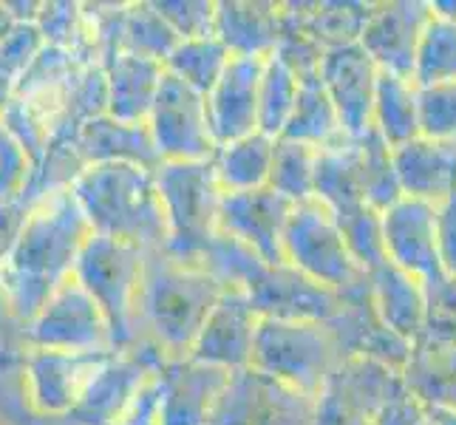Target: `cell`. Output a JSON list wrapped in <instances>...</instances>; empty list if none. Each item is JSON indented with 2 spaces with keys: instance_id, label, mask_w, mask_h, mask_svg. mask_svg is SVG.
Here are the masks:
<instances>
[{
  "instance_id": "cell-1",
  "label": "cell",
  "mask_w": 456,
  "mask_h": 425,
  "mask_svg": "<svg viewBox=\"0 0 456 425\" xmlns=\"http://www.w3.org/2000/svg\"><path fill=\"white\" fill-rule=\"evenodd\" d=\"M91 235L94 230L71 191L31 204L18 244L0 261V283L20 329L37 318L62 283L74 278L77 258Z\"/></svg>"
},
{
  "instance_id": "cell-2",
  "label": "cell",
  "mask_w": 456,
  "mask_h": 425,
  "mask_svg": "<svg viewBox=\"0 0 456 425\" xmlns=\"http://www.w3.org/2000/svg\"><path fill=\"white\" fill-rule=\"evenodd\" d=\"M224 295L201 264H187L153 249L145 258L142 283L136 298L139 340L153 343L167 360L191 357L201 326Z\"/></svg>"
},
{
  "instance_id": "cell-3",
  "label": "cell",
  "mask_w": 456,
  "mask_h": 425,
  "mask_svg": "<svg viewBox=\"0 0 456 425\" xmlns=\"http://www.w3.org/2000/svg\"><path fill=\"white\" fill-rule=\"evenodd\" d=\"M71 193L97 235L136 244L148 253L165 249L167 222L156 170L131 162L88 165L71 184Z\"/></svg>"
},
{
  "instance_id": "cell-4",
  "label": "cell",
  "mask_w": 456,
  "mask_h": 425,
  "mask_svg": "<svg viewBox=\"0 0 456 425\" xmlns=\"http://www.w3.org/2000/svg\"><path fill=\"white\" fill-rule=\"evenodd\" d=\"M343 364L329 323L261 318L253 349V369L318 400Z\"/></svg>"
},
{
  "instance_id": "cell-5",
  "label": "cell",
  "mask_w": 456,
  "mask_h": 425,
  "mask_svg": "<svg viewBox=\"0 0 456 425\" xmlns=\"http://www.w3.org/2000/svg\"><path fill=\"white\" fill-rule=\"evenodd\" d=\"M156 184L167 222L165 253L187 264H199L204 247L218 233V208L224 196L213 159L162 162L156 168Z\"/></svg>"
},
{
  "instance_id": "cell-6",
  "label": "cell",
  "mask_w": 456,
  "mask_h": 425,
  "mask_svg": "<svg viewBox=\"0 0 456 425\" xmlns=\"http://www.w3.org/2000/svg\"><path fill=\"white\" fill-rule=\"evenodd\" d=\"M148 249L94 233L74 266V278L100 304L111 326L114 352H131L139 343L136 298Z\"/></svg>"
},
{
  "instance_id": "cell-7",
  "label": "cell",
  "mask_w": 456,
  "mask_h": 425,
  "mask_svg": "<svg viewBox=\"0 0 456 425\" xmlns=\"http://www.w3.org/2000/svg\"><path fill=\"white\" fill-rule=\"evenodd\" d=\"M281 253H284V264H289L292 270L335 292L349 290L369 275L354 261L338 218L318 199L292 208Z\"/></svg>"
},
{
  "instance_id": "cell-8",
  "label": "cell",
  "mask_w": 456,
  "mask_h": 425,
  "mask_svg": "<svg viewBox=\"0 0 456 425\" xmlns=\"http://www.w3.org/2000/svg\"><path fill=\"white\" fill-rule=\"evenodd\" d=\"M23 340L31 349L71 355L114 352V338L105 312L77 278L62 283L37 312V318L23 326Z\"/></svg>"
},
{
  "instance_id": "cell-9",
  "label": "cell",
  "mask_w": 456,
  "mask_h": 425,
  "mask_svg": "<svg viewBox=\"0 0 456 425\" xmlns=\"http://www.w3.org/2000/svg\"><path fill=\"white\" fill-rule=\"evenodd\" d=\"M318 400L258 369L232 372L210 425H314Z\"/></svg>"
},
{
  "instance_id": "cell-10",
  "label": "cell",
  "mask_w": 456,
  "mask_h": 425,
  "mask_svg": "<svg viewBox=\"0 0 456 425\" xmlns=\"http://www.w3.org/2000/svg\"><path fill=\"white\" fill-rule=\"evenodd\" d=\"M148 128L162 162H208L218 151L208 117V97L167 71Z\"/></svg>"
},
{
  "instance_id": "cell-11",
  "label": "cell",
  "mask_w": 456,
  "mask_h": 425,
  "mask_svg": "<svg viewBox=\"0 0 456 425\" xmlns=\"http://www.w3.org/2000/svg\"><path fill=\"white\" fill-rule=\"evenodd\" d=\"M241 292L261 318L329 323L340 309V292L309 281L289 264L261 261Z\"/></svg>"
},
{
  "instance_id": "cell-12",
  "label": "cell",
  "mask_w": 456,
  "mask_h": 425,
  "mask_svg": "<svg viewBox=\"0 0 456 425\" xmlns=\"http://www.w3.org/2000/svg\"><path fill=\"white\" fill-rule=\"evenodd\" d=\"M383 244L386 258L397 270L434 283L445 275L439 253V208L431 201L408 199L383 210Z\"/></svg>"
},
{
  "instance_id": "cell-13",
  "label": "cell",
  "mask_w": 456,
  "mask_h": 425,
  "mask_svg": "<svg viewBox=\"0 0 456 425\" xmlns=\"http://www.w3.org/2000/svg\"><path fill=\"white\" fill-rule=\"evenodd\" d=\"M318 77L338 108L343 134L354 139L369 134L380 69H377V62L363 52V45L352 43V45L329 49L323 54Z\"/></svg>"
},
{
  "instance_id": "cell-14",
  "label": "cell",
  "mask_w": 456,
  "mask_h": 425,
  "mask_svg": "<svg viewBox=\"0 0 456 425\" xmlns=\"http://www.w3.org/2000/svg\"><path fill=\"white\" fill-rule=\"evenodd\" d=\"M428 20L431 4H422V0L374 4L371 18L360 35V45L380 71L414 80V60Z\"/></svg>"
},
{
  "instance_id": "cell-15",
  "label": "cell",
  "mask_w": 456,
  "mask_h": 425,
  "mask_svg": "<svg viewBox=\"0 0 456 425\" xmlns=\"http://www.w3.org/2000/svg\"><path fill=\"white\" fill-rule=\"evenodd\" d=\"M117 352L102 355H71L52 349H28L26 357V388L31 405L40 414L69 417L71 408L86 395L94 374Z\"/></svg>"
},
{
  "instance_id": "cell-16",
  "label": "cell",
  "mask_w": 456,
  "mask_h": 425,
  "mask_svg": "<svg viewBox=\"0 0 456 425\" xmlns=\"http://www.w3.org/2000/svg\"><path fill=\"white\" fill-rule=\"evenodd\" d=\"M261 315L253 309L249 298L239 290H224L213 306L208 323L201 326L191 357L224 372H241L253 364L256 332Z\"/></svg>"
},
{
  "instance_id": "cell-17",
  "label": "cell",
  "mask_w": 456,
  "mask_h": 425,
  "mask_svg": "<svg viewBox=\"0 0 456 425\" xmlns=\"http://www.w3.org/2000/svg\"><path fill=\"white\" fill-rule=\"evenodd\" d=\"M295 204L270 187L249 193H224L218 208V233L241 241L270 264H284L281 241Z\"/></svg>"
},
{
  "instance_id": "cell-18",
  "label": "cell",
  "mask_w": 456,
  "mask_h": 425,
  "mask_svg": "<svg viewBox=\"0 0 456 425\" xmlns=\"http://www.w3.org/2000/svg\"><path fill=\"white\" fill-rule=\"evenodd\" d=\"M162 397L156 425H210L218 395L230 372L199 364L193 357L167 360L162 366Z\"/></svg>"
},
{
  "instance_id": "cell-19",
  "label": "cell",
  "mask_w": 456,
  "mask_h": 425,
  "mask_svg": "<svg viewBox=\"0 0 456 425\" xmlns=\"http://www.w3.org/2000/svg\"><path fill=\"white\" fill-rule=\"evenodd\" d=\"M266 57H232L208 94V117L218 145L258 131V88Z\"/></svg>"
},
{
  "instance_id": "cell-20",
  "label": "cell",
  "mask_w": 456,
  "mask_h": 425,
  "mask_svg": "<svg viewBox=\"0 0 456 425\" xmlns=\"http://www.w3.org/2000/svg\"><path fill=\"white\" fill-rule=\"evenodd\" d=\"M391 153L403 196L431 201L436 208L456 196V142L417 136L391 148Z\"/></svg>"
},
{
  "instance_id": "cell-21",
  "label": "cell",
  "mask_w": 456,
  "mask_h": 425,
  "mask_svg": "<svg viewBox=\"0 0 456 425\" xmlns=\"http://www.w3.org/2000/svg\"><path fill=\"white\" fill-rule=\"evenodd\" d=\"M284 35V4L273 0H218L216 37L232 57H270Z\"/></svg>"
},
{
  "instance_id": "cell-22",
  "label": "cell",
  "mask_w": 456,
  "mask_h": 425,
  "mask_svg": "<svg viewBox=\"0 0 456 425\" xmlns=\"http://www.w3.org/2000/svg\"><path fill=\"white\" fill-rule=\"evenodd\" d=\"M371 301L380 315V321L395 335L408 340L417 349V343L426 335L428 323V287L419 278L397 270L395 264L377 266L369 273Z\"/></svg>"
},
{
  "instance_id": "cell-23",
  "label": "cell",
  "mask_w": 456,
  "mask_h": 425,
  "mask_svg": "<svg viewBox=\"0 0 456 425\" xmlns=\"http://www.w3.org/2000/svg\"><path fill=\"white\" fill-rule=\"evenodd\" d=\"M108 74V117L119 122H148L159 97L165 66L151 57L119 52L105 66Z\"/></svg>"
},
{
  "instance_id": "cell-24",
  "label": "cell",
  "mask_w": 456,
  "mask_h": 425,
  "mask_svg": "<svg viewBox=\"0 0 456 425\" xmlns=\"http://www.w3.org/2000/svg\"><path fill=\"white\" fill-rule=\"evenodd\" d=\"M77 145H80L86 165L131 162L151 170L162 165L148 122H119L102 114L83 125L80 134H77Z\"/></svg>"
},
{
  "instance_id": "cell-25",
  "label": "cell",
  "mask_w": 456,
  "mask_h": 425,
  "mask_svg": "<svg viewBox=\"0 0 456 425\" xmlns=\"http://www.w3.org/2000/svg\"><path fill=\"white\" fill-rule=\"evenodd\" d=\"M314 199L335 216L366 204L360 191V136H338L318 151V173H314Z\"/></svg>"
},
{
  "instance_id": "cell-26",
  "label": "cell",
  "mask_w": 456,
  "mask_h": 425,
  "mask_svg": "<svg viewBox=\"0 0 456 425\" xmlns=\"http://www.w3.org/2000/svg\"><path fill=\"white\" fill-rule=\"evenodd\" d=\"M275 142L261 131L218 145L213 168L224 193H249L270 187V173L275 159Z\"/></svg>"
},
{
  "instance_id": "cell-27",
  "label": "cell",
  "mask_w": 456,
  "mask_h": 425,
  "mask_svg": "<svg viewBox=\"0 0 456 425\" xmlns=\"http://www.w3.org/2000/svg\"><path fill=\"white\" fill-rule=\"evenodd\" d=\"M371 128L391 148H400L419 136V88L414 80L380 71Z\"/></svg>"
},
{
  "instance_id": "cell-28",
  "label": "cell",
  "mask_w": 456,
  "mask_h": 425,
  "mask_svg": "<svg viewBox=\"0 0 456 425\" xmlns=\"http://www.w3.org/2000/svg\"><path fill=\"white\" fill-rule=\"evenodd\" d=\"M301 26L323 49L360 43V35L374 12V4L360 0H323V4H287Z\"/></svg>"
},
{
  "instance_id": "cell-29",
  "label": "cell",
  "mask_w": 456,
  "mask_h": 425,
  "mask_svg": "<svg viewBox=\"0 0 456 425\" xmlns=\"http://www.w3.org/2000/svg\"><path fill=\"white\" fill-rule=\"evenodd\" d=\"M343 136V125L338 117V108L323 88L321 77H306L301 80V91H297V102L292 108V117L287 122L281 139L304 142L312 148H326L329 142Z\"/></svg>"
},
{
  "instance_id": "cell-30",
  "label": "cell",
  "mask_w": 456,
  "mask_h": 425,
  "mask_svg": "<svg viewBox=\"0 0 456 425\" xmlns=\"http://www.w3.org/2000/svg\"><path fill=\"white\" fill-rule=\"evenodd\" d=\"M230 60L232 54L218 37L182 40L176 49H173V54L165 60V71L208 97L213 86L222 80Z\"/></svg>"
},
{
  "instance_id": "cell-31",
  "label": "cell",
  "mask_w": 456,
  "mask_h": 425,
  "mask_svg": "<svg viewBox=\"0 0 456 425\" xmlns=\"http://www.w3.org/2000/svg\"><path fill=\"white\" fill-rule=\"evenodd\" d=\"M417 88L456 83V20L431 12L414 60Z\"/></svg>"
},
{
  "instance_id": "cell-32",
  "label": "cell",
  "mask_w": 456,
  "mask_h": 425,
  "mask_svg": "<svg viewBox=\"0 0 456 425\" xmlns=\"http://www.w3.org/2000/svg\"><path fill=\"white\" fill-rule=\"evenodd\" d=\"M297 91H301V77H297L284 60L275 54L266 57L261 88H258V131L281 139L287 122L292 117V108L297 102Z\"/></svg>"
},
{
  "instance_id": "cell-33",
  "label": "cell",
  "mask_w": 456,
  "mask_h": 425,
  "mask_svg": "<svg viewBox=\"0 0 456 425\" xmlns=\"http://www.w3.org/2000/svg\"><path fill=\"white\" fill-rule=\"evenodd\" d=\"M360 191H363L366 204L380 213L403 199L395 170V153L374 128L360 136Z\"/></svg>"
},
{
  "instance_id": "cell-34",
  "label": "cell",
  "mask_w": 456,
  "mask_h": 425,
  "mask_svg": "<svg viewBox=\"0 0 456 425\" xmlns=\"http://www.w3.org/2000/svg\"><path fill=\"white\" fill-rule=\"evenodd\" d=\"M314 173H318V148L304 142L278 139L275 159L270 173V191L284 196L292 204L314 199Z\"/></svg>"
},
{
  "instance_id": "cell-35",
  "label": "cell",
  "mask_w": 456,
  "mask_h": 425,
  "mask_svg": "<svg viewBox=\"0 0 456 425\" xmlns=\"http://www.w3.org/2000/svg\"><path fill=\"white\" fill-rule=\"evenodd\" d=\"M179 43V35L159 14L156 4H128V9H125L122 52L142 54L165 66V60L173 54Z\"/></svg>"
},
{
  "instance_id": "cell-36",
  "label": "cell",
  "mask_w": 456,
  "mask_h": 425,
  "mask_svg": "<svg viewBox=\"0 0 456 425\" xmlns=\"http://www.w3.org/2000/svg\"><path fill=\"white\" fill-rule=\"evenodd\" d=\"M428 287V323L417 352L436 355L443 360L456 357V278L443 275Z\"/></svg>"
},
{
  "instance_id": "cell-37",
  "label": "cell",
  "mask_w": 456,
  "mask_h": 425,
  "mask_svg": "<svg viewBox=\"0 0 456 425\" xmlns=\"http://www.w3.org/2000/svg\"><path fill=\"white\" fill-rule=\"evenodd\" d=\"M335 218L343 230V239L349 244L354 261L363 266L366 273H374L377 266H383L388 261L386 244H383V213L380 210H374L371 204H357V208L346 210Z\"/></svg>"
},
{
  "instance_id": "cell-38",
  "label": "cell",
  "mask_w": 456,
  "mask_h": 425,
  "mask_svg": "<svg viewBox=\"0 0 456 425\" xmlns=\"http://www.w3.org/2000/svg\"><path fill=\"white\" fill-rule=\"evenodd\" d=\"M45 37L35 20L28 23H14L6 37L0 40V80L9 83L12 88L20 83V77L31 69V62L40 57L45 49Z\"/></svg>"
},
{
  "instance_id": "cell-39",
  "label": "cell",
  "mask_w": 456,
  "mask_h": 425,
  "mask_svg": "<svg viewBox=\"0 0 456 425\" xmlns=\"http://www.w3.org/2000/svg\"><path fill=\"white\" fill-rule=\"evenodd\" d=\"M419 136L456 142V83L419 88Z\"/></svg>"
},
{
  "instance_id": "cell-40",
  "label": "cell",
  "mask_w": 456,
  "mask_h": 425,
  "mask_svg": "<svg viewBox=\"0 0 456 425\" xmlns=\"http://www.w3.org/2000/svg\"><path fill=\"white\" fill-rule=\"evenodd\" d=\"M156 9L179 35V40L216 37L213 0H156Z\"/></svg>"
},
{
  "instance_id": "cell-41",
  "label": "cell",
  "mask_w": 456,
  "mask_h": 425,
  "mask_svg": "<svg viewBox=\"0 0 456 425\" xmlns=\"http://www.w3.org/2000/svg\"><path fill=\"white\" fill-rule=\"evenodd\" d=\"M31 176H35L31 156L0 125V204L20 201L28 191Z\"/></svg>"
},
{
  "instance_id": "cell-42",
  "label": "cell",
  "mask_w": 456,
  "mask_h": 425,
  "mask_svg": "<svg viewBox=\"0 0 456 425\" xmlns=\"http://www.w3.org/2000/svg\"><path fill=\"white\" fill-rule=\"evenodd\" d=\"M0 125H4V128L12 134V139L31 156V162H35V168H37L43 162L45 151H49L52 131L45 128L40 119H35V114H31L28 108L14 97L6 105L4 117H0Z\"/></svg>"
},
{
  "instance_id": "cell-43",
  "label": "cell",
  "mask_w": 456,
  "mask_h": 425,
  "mask_svg": "<svg viewBox=\"0 0 456 425\" xmlns=\"http://www.w3.org/2000/svg\"><path fill=\"white\" fill-rule=\"evenodd\" d=\"M80 20H83L80 4H40V12L35 18L45 43L57 45V49H66V52L77 37Z\"/></svg>"
},
{
  "instance_id": "cell-44",
  "label": "cell",
  "mask_w": 456,
  "mask_h": 425,
  "mask_svg": "<svg viewBox=\"0 0 456 425\" xmlns=\"http://www.w3.org/2000/svg\"><path fill=\"white\" fill-rule=\"evenodd\" d=\"M28 210H31V204L23 199L12 204H0V261H4L12 253V247L18 244Z\"/></svg>"
},
{
  "instance_id": "cell-45",
  "label": "cell",
  "mask_w": 456,
  "mask_h": 425,
  "mask_svg": "<svg viewBox=\"0 0 456 425\" xmlns=\"http://www.w3.org/2000/svg\"><path fill=\"white\" fill-rule=\"evenodd\" d=\"M439 253L445 275L456 278V196L439 204Z\"/></svg>"
},
{
  "instance_id": "cell-46",
  "label": "cell",
  "mask_w": 456,
  "mask_h": 425,
  "mask_svg": "<svg viewBox=\"0 0 456 425\" xmlns=\"http://www.w3.org/2000/svg\"><path fill=\"white\" fill-rule=\"evenodd\" d=\"M428 408V422L431 425H456V408L445 405V403H434L426 405Z\"/></svg>"
},
{
  "instance_id": "cell-47",
  "label": "cell",
  "mask_w": 456,
  "mask_h": 425,
  "mask_svg": "<svg viewBox=\"0 0 456 425\" xmlns=\"http://www.w3.org/2000/svg\"><path fill=\"white\" fill-rule=\"evenodd\" d=\"M9 323H14V326H20L18 321L12 318V309H9V301H6V292H4V283H0V332H6L4 326H9Z\"/></svg>"
},
{
  "instance_id": "cell-48",
  "label": "cell",
  "mask_w": 456,
  "mask_h": 425,
  "mask_svg": "<svg viewBox=\"0 0 456 425\" xmlns=\"http://www.w3.org/2000/svg\"><path fill=\"white\" fill-rule=\"evenodd\" d=\"M14 23H18V20L12 18V9H9V4H0V40L6 37V31H9Z\"/></svg>"
},
{
  "instance_id": "cell-49",
  "label": "cell",
  "mask_w": 456,
  "mask_h": 425,
  "mask_svg": "<svg viewBox=\"0 0 456 425\" xmlns=\"http://www.w3.org/2000/svg\"><path fill=\"white\" fill-rule=\"evenodd\" d=\"M12 94H14V88H12L9 83H4V80H0V117H4L6 105L12 102Z\"/></svg>"
},
{
  "instance_id": "cell-50",
  "label": "cell",
  "mask_w": 456,
  "mask_h": 425,
  "mask_svg": "<svg viewBox=\"0 0 456 425\" xmlns=\"http://www.w3.org/2000/svg\"><path fill=\"white\" fill-rule=\"evenodd\" d=\"M422 425H431V422H428V420H426V422H422Z\"/></svg>"
}]
</instances>
